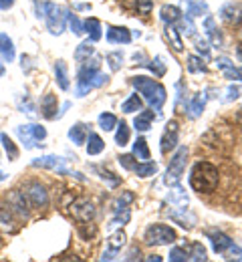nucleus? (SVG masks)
<instances>
[{"label": "nucleus", "mask_w": 242, "mask_h": 262, "mask_svg": "<svg viewBox=\"0 0 242 262\" xmlns=\"http://www.w3.org/2000/svg\"><path fill=\"white\" fill-rule=\"evenodd\" d=\"M83 29H85V33H89V38L93 42H97L101 38V23L97 18H87L85 25H83Z\"/></svg>", "instance_id": "6ab92c4d"}, {"label": "nucleus", "mask_w": 242, "mask_h": 262, "mask_svg": "<svg viewBox=\"0 0 242 262\" xmlns=\"http://www.w3.org/2000/svg\"><path fill=\"white\" fill-rule=\"evenodd\" d=\"M170 260L172 262L188 260V252H186V248H173V250H170Z\"/></svg>", "instance_id": "49530a36"}, {"label": "nucleus", "mask_w": 242, "mask_h": 262, "mask_svg": "<svg viewBox=\"0 0 242 262\" xmlns=\"http://www.w3.org/2000/svg\"><path fill=\"white\" fill-rule=\"evenodd\" d=\"M222 254L226 256V260H242V248L236 244H230Z\"/></svg>", "instance_id": "ea45409f"}, {"label": "nucleus", "mask_w": 242, "mask_h": 262, "mask_svg": "<svg viewBox=\"0 0 242 262\" xmlns=\"http://www.w3.org/2000/svg\"><path fill=\"white\" fill-rule=\"evenodd\" d=\"M65 18H67V12L63 8H59L53 2H45V20H47V27H49L51 33H63L65 31Z\"/></svg>", "instance_id": "39448f33"}, {"label": "nucleus", "mask_w": 242, "mask_h": 262, "mask_svg": "<svg viewBox=\"0 0 242 262\" xmlns=\"http://www.w3.org/2000/svg\"><path fill=\"white\" fill-rule=\"evenodd\" d=\"M67 18H69V27L71 31L77 34V36H81V34L85 33V29H83V25H81V20L75 16V14H71V12H67Z\"/></svg>", "instance_id": "79ce46f5"}, {"label": "nucleus", "mask_w": 242, "mask_h": 262, "mask_svg": "<svg viewBox=\"0 0 242 262\" xmlns=\"http://www.w3.org/2000/svg\"><path fill=\"white\" fill-rule=\"evenodd\" d=\"M242 97V87L240 85H230L226 89V97L224 101H234V99H240Z\"/></svg>", "instance_id": "de8ad7c7"}, {"label": "nucleus", "mask_w": 242, "mask_h": 262, "mask_svg": "<svg viewBox=\"0 0 242 262\" xmlns=\"http://www.w3.org/2000/svg\"><path fill=\"white\" fill-rule=\"evenodd\" d=\"M162 14V20L166 23V25H175L180 18H182V14H180V8H175V6H162V10H160Z\"/></svg>", "instance_id": "4be33fe9"}, {"label": "nucleus", "mask_w": 242, "mask_h": 262, "mask_svg": "<svg viewBox=\"0 0 242 262\" xmlns=\"http://www.w3.org/2000/svg\"><path fill=\"white\" fill-rule=\"evenodd\" d=\"M236 121H238V123L242 125V109L238 111V115H236Z\"/></svg>", "instance_id": "052dcab7"}, {"label": "nucleus", "mask_w": 242, "mask_h": 262, "mask_svg": "<svg viewBox=\"0 0 242 262\" xmlns=\"http://www.w3.org/2000/svg\"><path fill=\"white\" fill-rule=\"evenodd\" d=\"M131 85L145 97V101L151 105L153 111H160L164 107V103H166V89L158 81L147 79V77H134Z\"/></svg>", "instance_id": "f03ea898"}, {"label": "nucleus", "mask_w": 242, "mask_h": 262, "mask_svg": "<svg viewBox=\"0 0 242 262\" xmlns=\"http://www.w3.org/2000/svg\"><path fill=\"white\" fill-rule=\"evenodd\" d=\"M99 173H101V178L109 182V186L111 188H115L117 184H119V178H113V173H109V171H103V169H99Z\"/></svg>", "instance_id": "864d4df0"}, {"label": "nucleus", "mask_w": 242, "mask_h": 262, "mask_svg": "<svg viewBox=\"0 0 242 262\" xmlns=\"http://www.w3.org/2000/svg\"><path fill=\"white\" fill-rule=\"evenodd\" d=\"M166 36L172 40V45H173V51H182L184 49V45H182V40H180V34H178V29L173 27V25H168L166 27Z\"/></svg>", "instance_id": "7c9ffc66"}, {"label": "nucleus", "mask_w": 242, "mask_h": 262, "mask_svg": "<svg viewBox=\"0 0 242 262\" xmlns=\"http://www.w3.org/2000/svg\"><path fill=\"white\" fill-rule=\"evenodd\" d=\"M158 77H162L164 73H166V65H164V61H162V57H156L153 61H151V65H147Z\"/></svg>", "instance_id": "09e8293b"}, {"label": "nucleus", "mask_w": 242, "mask_h": 262, "mask_svg": "<svg viewBox=\"0 0 242 262\" xmlns=\"http://www.w3.org/2000/svg\"><path fill=\"white\" fill-rule=\"evenodd\" d=\"M0 55L6 63H10L14 59V45L8 38V34H0Z\"/></svg>", "instance_id": "a211bd4d"}, {"label": "nucleus", "mask_w": 242, "mask_h": 262, "mask_svg": "<svg viewBox=\"0 0 242 262\" xmlns=\"http://www.w3.org/2000/svg\"><path fill=\"white\" fill-rule=\"evenodd\" d=\"M175 25H180V29H178V33H184L186 36H194V31H196V27H194V23H192V18H180Z\"/></svg>", "instance_id": "e433bc0d"}, {"label": "nucleus", "mask_w": 242, "mask_h": 262, "mask_svg": "<svg viewBox=\"0 0 242 262\" xmlns=\"http://www.w3.org/2000/svg\"><path fill=\"white\" fill-rule=\"evenodd\" d=\"M115 252H117V250L109 248V252H105L103 256H101V260H113V258H115Z\"/></svg>", "instance_id": "4d7b16f0"}, {"label": "nucleus", "mask_w": 242, "mask_h": 262, "mask_svg": "<svg viewBox=\"0 0 242 262\" xmlns=\"http://www.w3.org/2000/svg\"><path fill=\"white\" fill-rule=\"evenodd\" d=\"M125 240H127V236H125V232H115V234H111V238H109V248H113V250H119L123 244H125Z\"/></svg>", "instance_id": "4c0bfd02"}, {"label": "nucleus", "mask_w": 242, "mask_h": 262, "mask_svg": "<svg viewBox=\"0 0 242 262\" xmlns=\"http://www.w3.org/2000/svg\"><path fill=\"white\" fill-rule=\"evenodd\" d=\"M4 178H6V176H4V171H0V182H4Z\"/></svg>", "instance_id": "0e129e2a"}, {"label": "nucleus", "mask_w": 242, "mask_h": 262, "mask_svg": "<svg viewBox=\"0 0 242 262\" xmlns=\"http://www.w3.org/2000/svg\"><path fill=\"white\" fill-rule=\"evenodd\" d=\"M27 196L35 208H47V204H49V194H47L45 186H40V184H29Z\"/></svg>", "instance_id": "1a4fd4ad"}, {"label": "nucleus", "mask_w": 242, "mask_h": 262, "mask_svg": "<svg viewBox=\"0 0 242 262\" xmlns=\"http://www.w3.org/2000/svg\"><path fill=\"white\" fill-rule=\"evenodd\" d=\"M2 75H4V65L0 63V77H2Z\"/></svg>", "instance_id": "e2e57ef3"}, {"label": "nucleus", "mask_w": 242, "mask_h": 262, "mask_svg": "<svg viewBox=\"0 0 242 262\" xmlns=\"http://www.w3.org/2000/svg\"><path fill=\"white\" fill-rule=\"evenodd\" d=\"M222 18H224L228 25H240L242 16H240L238 6H234V4H226V6L222 8Z\"/></svg>", "instance_id": "f3484780"}, {"label": "nucleus", "mask_w": 242, "mask_h": 262, "mask_svg": "<svg viewBox=\"0 0 242 262\" xmlns=\"http://www.w3.org/2000/svg\"><path fill=\"white\" fill-rule=\"evenodd\" d=\"M186 158H188V149H186V147H180V149L175 151L173 160L170 162L168 171H166V178H164L166 186H170V188L180 186V178H182L184 167H186Z\"/></svg>", "instance_id": "20e7f679"}, {"label": "nucleus", "mask_w": 242, "mask_h": 262, "mask_svg": "<svg viewBox=\"0 0 242 262\" xmlns=\"http://www.w3.org/2000/svg\"><path fill=\"white\" fill-rule=\"evenodd\" d=\"M107 63L111 67V71H119L121 63H123V55L121 53H111V55H107Z\"/></svg>", "instance_id": "c03bdc74"}, {"label": "nucleus", "mask_w": 242, "mask_h": 262, "mask_svg": "<svg viewBox=\"0 0 242 262\" xmlns=\"http://www.w3.org/2000/svg\"><path fill=\"white\" fill-rule=\"evenodd\" d=\"M178 240L175 232L166 224H153L145 230V242L151 246H166V244H173Z\"/></svg>", "instance_id": "7ed1b4c3"}, {"label": "nucleus", "mask_w": 242, "mask_h": 262, "mask_svg": "<svg viewBox=\"0 0 242 262\" xmlns=\"http://www.w3.org/2000/svg\"><path fill=\"white\" fill-rule=\"evenodd\" d=\"M236 53H238V57H240V61H242V42L238 45V49H236Z\"/></svg>", "instance_id": "680f3d73"}, {"label": "nucleus", "mask_w": 242, "mask_h": 262, "mask_svg": "<svg viewBox=\"0 0 242 262\" xmlns=\"http://www.w3.org/2000/svg\"><path fill=\"white\" fill-rule=\"evenodd\" d=\"M99 127L103 131H111L117 127V119H115V115H111V113H101L99 115Z\"/></svg>", "instance_id": "473e14b6"}, {"label": "nucleus", "mask_w": 242, "mask_h": 262, "mask_svg": "<svg viewBox=\"0 0 242 262\" xmlns=\"http://www.w3.org/2000/svg\"><path fill=\"white\" fill-rule=\"evenodd\" d=\"M103 149H105L103 139H101L99 135L91 133V135H89V143H87V154H89V156H97V154H101Z\"/></svg>", "instance_id": "a878e982"}, {"label": "nucleus", "mask_w": 242, "mask_h": 262, "mask_svg": "<svg viewBox=\"0 0 242 262\" xmlns=\"http://www.w3.org/2000/svg\"><path fill=\"white\" fill-rule=\"evenodd\" d=\"M194 42H196V49H198V53H202V57H204V59H208V55H210V47H208L206 38H202V36L194 34Z\"/></svg>", "instance_id": "37998d69"}, {"label": "nucleus", "mask_w": 242, "mask_h": 262, "mask_svg": "<svg viewBox=\"0 0 242 262\" xmlns=\"http://www.w3.org/2000/svg\"><path fill=\"white\" fill-rule=\"evenodd\" d=\"M147 260H149V262H153V260H156V262H160V260H162V258H160V256H147Z\"/></svg>", "instance_id": "bf43d9fd"}, {"label": "nucleus", "mask_w": 242, "mask_h": 262, "mask_svg": "<svg viewBox=\"0 0 242 262\" xmlns=\"http://www.w3.org/2000/svg\"><path fill=\"white\" fill-rule=\"evenodd\" d=\"M16 133L20 137V141L25 143V149H33V147H40L42 139L47 137V129L40 125H20L16 127Z\"/></svg>", "instance_id": "423d86ee"}, {"label": "nucleus", "mask_w": 242, "mask_h": 262, "mask_svg": "<svg viewBox=\"0 0 242 262\" xmlns=\"http://www.w3.org/2000/svg\"><path fill=\"white\" fill-rule=\"evenodd\" d=\"M188 71H190V73H206L208 69L202 65V61H200L198 57L190 55V57H188Z\"/></svg>", "instance_id": "58836bf2"}, {"label": "nucleus", "mask_w": 242, "mask_h": 262, "mask_svg": "<svg viewBox=\"0 0 242 262\" xmlns=\"http://www.w3.org/2000/svg\"><path fill=\"white\" fill-rule=\"evenodd\" d=\"M14 4V0H0V8L2 10H6V8H10Z\"/></svg>", "instance_id": "13d9d810"}, {"label": "nucleus", "mask_w": 242, "mask_h": 262, "mask_svg": "<svg viewBox=\"0 0 242 262\" xmlns=\"http://www.w3.org/2000/svg\"><path fill=\"white\" fill-rule=\"evenodd\" d=\"M55 77H57V83L63 91L69 89V75H67V63L65 61H57L55 63Z\"/></svg>", "instance_id": "2eb2a0df"}, {"label": "nucleus", "mask_w": 242, "mask_h": 262, "mask_svg": "<svg viewBox=\"0 0 242 262\" xmlns=\"http://www.w3.org/2000/svg\"><path fill=\"white\" fill-rule=\"evenodd\" d=\"M134 156L138 160H141V162H147L149 160V149H147V143H145L143 137H139L138 141L134 143Z\"/></svg>", "instance_id": "cd10ccee"}, {"label": "nucleus", "mask_w": 242, "mask_h": 262, "mask_svg": "<svg viewBox=\"0 0 242 262\" xmlns=\"http://www.w3.org/2000/svg\"><path fill=\"white\" fill-rule=\"evenodd\" d=\"M129 218H131L129 208H125V210H123V214H121V212H117V216L111 220L109 228H113V226H123V224H127V222H129Z\"/></svg>", "instance_id": "a19ab883"}, {"label": "nucleus", "mask_w": 242, "mask_h": 262, "mask_svg": "<svg viewBox=\"0 0 242 262\" xmlns=\"http://www.w3.org/2000/svg\"><path fill=\"white\" fill-rule=\"evenodd\" d=\"M151 121H153V111H141V113H138L134 125L138 131H147L151 127Z\"/></svg>", "instance_id": "393cba45"}, {"label": "nucleus", "mask_w": 242, "mask_h": 262, "mask_svg": "<svg viewBox=\"0 0 242 262\" xmlns=\"http://www.w3.org/2000/svg\"><path fill=\"white\" fill-rule=\"evenodd\" d=\"M79 232H81L83 238H93L97 230H95V226H93L91 222H81V224H79Z\"/></svg>", "instance_id": "a18cd8bd"}, {"label": "nucleus", "mask_w": 242, "mask_h": 262, "mask_svg": "<svg viewBox=\"0 0 242 262\" xmlns=\"http://www.w3.org/2000/svg\"><path fill=\"white\" fill-rule=\"evenodd\" d=\"M134 171L138 173L139 178H149V176H156V171H158V164L143 162V164L136 165V169H134Z\"/></svg>", "instance_id": "c85d7f7f"}, {"label": "nucleus", "mask_w": 242, "mask_h": 262, "mask_svg": "<svg viewBox=\"0 0 242 262\" xmlns=\"http://www.w3.org/2000/svg\"><path fill=\"white\" fill-rule=\"evenodd\" d=\"M204 105H206V93H198L196 97L192 99L190 107H188V115H190L192 119L200 117V115H202V111H204Z\"/></svg>", "instance_id": "dca6fc26"}, {"label": "nucleus", "mask_w": 242, "mask_h": 262, "mask_svg": "<svg viewBox=\"0 0 242 262\" xmlns=\"http://www.w3.org/2000/svg\"><path fill=\"white\" fill-rule=\"evenodd\" d=\"M186 6H188V14L190 16H200L202 12H208V4L202 0H186Z\"/></svg>", "instance_id": "bb28decb"}, {"label": "nucleus", "mask_w": 242, "mask_h": 262, "mask_svg": "<svg viewBox=\"0 0 242 262\" xmlns=\"http://www.w3.org/2000/svg\"><path fill=\"white\" fill-rule=\"evenodd\" d=\"M139 256H141L139 248H131V250H129V254H127V260H139Z\"/></svg>", "instance_id": "6e6d98bb"}, {"label": "nucleus", "mask_w": 242, "mask_h": 262, "mask_svg": "<svg viewBox=\"0 0 242 262\" xmlns=\"http://www.w3.org/2000/svg\"><path fill=\"white\" fill-rule=\"evenodd\" d=\"M186 252H188V260L204 262L208 258V256H206V248H204L200 242H194V244H190V248H188Z\"/></svg>", "instance_id": "b1692460"}, {"label": "nucleus", "mask_w": 242, "mask_h": 262, "mask_svg": "<svg viewBox=\"0 0 242 262\" xmlns=\"http://www.w3.org/2000/svg\"><path fill=\"white\" fill-rule=\"evenodd\" d=\"M224 77H226V79H236V81H242V69L230 65L228 69H224Z\"/></svg>", "instance_id": "8fccbe9b"}, {"label": "nucleus", "mask_w": 242, "mask_h": 262, "mask_svg": "<svg viewBox=\"0 0 242 262\" xmlns=\"http://www.w3.org/2000/svg\"><path fill=\"white\" fill-rule=\"evenodd\" d=\"M218 167L208 162H198L190 173V186L194 192L210 194L218 188Z\"/></svg>", "instance_id": "f257e3e1"}, {"label": "nucleus", "mask_w": 242, "mask_h": 262, "mask_svg": "<svg viewBox=\"0 0 242 262\" xmlns=\"http://www.w3.org/2000/svg\"><path fill=\"white\" fill-rule=\"evenodd\" d=\"M131 202H134V194H131V192H125L123 196L117 200V208H115V210H117V212H119V210H125L127 204H131Z\"/></svg>", "instance_id": "3c124183"}, {"label": "nucleus", "mask_w": 242, "mask_h": 262, "mask_svg": "<svg viewBox=\"0 0 242 262\" xmlns=\"http://www.w3.org/2000/svg\"><path fill=\"white\" fill-rule=\"evenodd\" d=\"M35 167H47V169H55V171H61L65 173V160L63 158H57V156H42V158H35L33 160Z\"/></svg>", "instance_id": "9b49d317"}, {"label": "nucleus", "mask_w": 242, "mask_h": 262, "mask_svg": "<svg viewBox=\"0 0 242 262\" xmlns=\"http://www.w3.org/2000/svg\"><path fill=\"white\" fill-rule=\"evenodd\" d=\"M93 53H95L93 40H85V42H81V45L77 47V51H75V59H77L79 63H83V61H85V59H89Z\"/></svg>", "instance_id": "5701e85b"}, {"label": "nucleus", "mask_w": 242, "mask_h": 262, "mask_svg": "<svg viewBox=\"0 0 242 262\" xmlns=\"http://www.w3.org/2000/svg\"><path fill=\"white\" fill-rule=\"evenodd\" d=\"M119 164H121V167H125V169H136V165H138V162L134 160V156H121L119 158Z\"/></svg>", "instance_id": "603ef678"}, {"label": "nucleus", "mask_w": 242, "mask_h": 262, "mask_svg": "<svg viewBox=\"0 0 242 262\" xmlns=\"http://www.w3.org/2000/svg\"><path fill=\"white\" fill-rule=\"evenodd\" d=\"M20 109H23V111L27 109V113H31V115L35 113V107H33V103H31V101H29L27 97H25V101H20Z\"/></svg>", "instance_id": "5fc2aeb1"}, {"label": "nucleus", "mask_w": 242, "mask_h": 262, "mask_svg": "<svg viewBox=\"0 0 242 262\" xmlns=\"http://www.w3.org/2000/svg\"><path fill=\"white\" fill-rule=\"evenodd\" d=\"M208 238H210V242H212L214 252H218V254H222V252L232 244V240H230L226 234H222V232H208Z\"/></svg>", "instance_id": "ddd939ff"}, {"label": "nucleus", "mask_w": 242, "mask_h": 262, "mask_svg": "<svg viewBox=\"0 0 242 262\" xmlns=\"http://www.w3.org/2000/svg\"><path fill=\"white\" fill-rule=\"evenodd\" d=\"M12 210L10 208H4L0 206V226L8 232H16V224H14V218H12Z\"/></svg>", "instance_id": "aec40b11"}, {"label": "nucleus", "mask_w": 242, "mask_h": 262, "mask_svg": "<svg viewBox=\"0 0 242 262\" xmlns=\"http://www.w3.org/2000/svg\"><path fill=\"white\" fill-rule=\"evenodd\" d=\"M168 202L173 204V206H188V198H186V194L182 192L180 186H175V192H172V194L168 196Z\"/></svg>", "instance_id": "c9c22d12"}, {"label": "nucleus", "mask_w": 242, "mask_h": 262, "mask_svg": "<svg viewBox=\"0 0 242 262\" xmlns=\"http://www.w3.org/2000/svg\"><path fill=\"white\" fill-rule=\"evenodd\" d=\"M115 141H117V145H127V141H129V127H127V123H123L121 121V125H117V133H115Z\"/></svg>", "instance_id": "72a5a7b5"}, {"label": "nucleus", "mask_w": 242, "mask_h": 262, "mask_svg": "<svg viewBox=\"0 0 242 262\" xmlns=\"http://www.w3.org/2000/svg\"><path fill=\"white\" fill-rule=\"evenodd\" d=\"M175 145H178V123H175V121H170V123L166 125L164 135H162V154L172 151Z\"/></svg>", "instance_id": "9d476101"}, {"label": "nucleus", "mask_w": 242, "mask_h": 262, "mask_svg": "<svg viewBox=\"0 0 242 262\" xmlns=\"http://www.w3.org/2000/svg\"><path fill=\"white\" fill-rule=\"evenodd\" d=\"M71 214H73V218L81 224V222H93V218H95V208H93V204L89 202V200H85V198H79V200H75L73 204H71Z\"/></svg>", "instance_id": "0eeeda50"}, {"label": "nucleus", "mask_w": 242, "mask_h": 262, "mask_svg": "<svg viewBox=\"0 0 242 262\" xmlns=\"http://www.w3.org/2000/svg\"><path fill=\"white\" fill-rule=\"evenodd\" d=\"M107 40L115 42V45H127V42H131V33L127 29H123V27H109Z\"/></svg>", "instance_id": "f8f14e48"}, {"label": "nucleus", "mask_w": 242, "mask_h": 262, "mask_svg": "<svg viewBox=\"0 0 242 262\" xmlns=\"http://www.w3.org/2000/svg\"><path fill=\"white\" fill-rule=\"evenodd\" d=\"M127 6H131L134 10H138L141 14H147V12L151 10L153 2H151V0H127Z\"/></svg>", "instance_id": "f704fd0d"}, {"label": "nucleus", "mask_w": 242, "mask_h": 262, "mask_svg": "<svg viewBox=\"0 0 242 262\" xmlns=\"http://www.w3.org/2000/svg\"><path fill=\"white\" fill-rule=\"evenodd\" d=\"M40 109H42V115L47 119H55L57 117V97L53 93L45 95L42 101H40Z\"/></svg>", "instance_id": "4468645a"}, {"label": "nucleus", "mask_w": 242, "mask_h": 262, "mask_svg": "<svg viewBox=\"0 0 242 262\" xmlns=\"http://www.w3.org/2000/svg\"><path fill=\"white\" fill-rule=\"evenodd\" d=\"M0 141H2V145H4V149H6V154H8V158H10V160H16V158H18V149H16V145L12 143V139H10L6 133H2V135H0Z\"/></svg>", "instance_id": "2f4dec72"}, {"label": "nucleus", "mask_w": 242, "mask_h": 262, "mask_svg": "<svg viewBox=\"0 0 242 262\" xmlns=\"http://www.w3.org/2000/svg\"><path fill=\"white\" fill-rule=\"evenodd\" d=\"M69 137L75 145H83L85 139H87V125H83V123L73 125V127L69 129Z\"/></svg>", "instance_id": "412c9836"}, {"label": "nucleus", "mask_w": 242, "mask_h": 262, "mask_svg": "<svg viewBox=\"0 0 242 262\" xmlns=\"http://www.w3.org/2000/svg\"><path fill=\"white\" fill-rule=\"evenodd\" d=\"M141 107H143L141 99H139L138 95H131V97L121 105V111H123V113H136V111H141Z\"/></svg>", "instance_id": "c756f323"}, {"label": "nucleus", "mask_w": 242, "mask_h": 262, "mask_svg": "<svg viewBox=\"0 0 242 262\" xmlns=\"http://www.w3.org/2000/svg\"><path fill=\"white\" fill-rule=\"evenodd\" d=\"M6 202H8V208L12 210L14 216H18V218H29V204H27V198H25L23 192H18V190L8 192Z\"/></svg>", "instance_id": "6e6552de"}]
</instances>
